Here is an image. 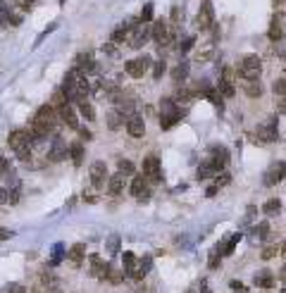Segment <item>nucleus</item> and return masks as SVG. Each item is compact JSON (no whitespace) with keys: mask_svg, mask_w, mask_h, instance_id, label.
<instances>
[{"mask_svg":"<svg viewBox=\"0 0 286 293\" xmlns=\"http://www.w3.org/2000/svg\"><path fill=\"white\" fill-rule=\"evenodd\" d=\"M277 253H279V248H277V246H267V248L262 250V260H270V258H274Z\"/></svg>","mask_w":286,"mask_h":293,"instance_id":"42","label":"nucleus"},{"mask_svg":"<svg viewBox=\"0 0 286 293\" xmlns=\"http://www.w3.org/2000/svg\"><path fill=\"white\" fill-rule=\"evenodd\" d=\"M277 112H279V115H284V112H286V95H284V98H282V103H279V108H277Z\"/></svg>","mask_w":286,"mask_h":293,"instance_id":"51","label":"nucleus"},{"mask_svg":"<svg viewBox=\"0 0 286 293\" xmlns=\"http://www.w3.org/2000/svg\"><path fill=\"white\" fill-rule=\"evenodd\" d=\"M119 246H122V238H119V236H110L108 243H105V248H108L110 255H117V253H119Z\"/></svg>","mask_w":286,"mask_h":293,"instance_id":"31","label":"nucleus"},{"mask_svg":"<svg viewBox=\"0 0 286 293\" xmlns=\"http://www.w3.org/2000/svg\"><path fill=\"white\" fill-rule=\"evenodd\" d=\"M7 143H10V148L17 153L19 160H24V162L31 160V139H29V131H22V129L12 131L10 139H7Z\"/></svg>","mask_w":286,"mask_h":293,"instance_id":"2","label":"nucleus"},{"mask_svg":"<svg viewBox=\"0 0 286 293\" xmlns=\"http://www.w3.org/2000/svg\"><path fill=\"white\" fill-rule=\"evenodd\" d=\"M286 179V162H272L270 170L265 172V186H274Z\"/></svg>","mask_w":286,"mask_h":293,"instance_id":"9","label":"nucleus"},{"mask_svg":"<svg viewBox=\"0 0 286 293\" xmlns=\"http://www.w3.org/2000/svg\"><path fill=\"white\" fill-rule=\"evenodd\" d=\"M62 255H64V246H62V243H55V246H53V260H50V264H53V267L60 264Z\"/></svg>","mask_w":286,"mask_h":293,"instance_id":"32","label":"nucleus"},{"mask_svg":"<svg viewBox=\"0 0 286 293\" xmlns=\"http://www.w3.org/2000/svg\"><path fill=\"white\" fill-rule=\"evenodd\" d=\"M0 293H27L24 291V286H19V284H7V286H2Z\"/></svg>","mask_w":286,"mask_h":293,"instance_id":"40","label":"nucleus"},{"mask_svg":"<svg viewBox=\"0 0 286 293\" xmlns=\"http://www.w3.org/2000/svg\"><path fill=\"white\" fill-rule=\"evenodd\" d=\"M0 174H10V160L0 157Z\"/></svg>","mask_w":286,"mask_h":293,"instance_id":"45","label":"nucleus"},{"mask_svg":"<svg viewBox=\"0 0 286 293\" xmlns=\"http://www.w3.org/2000/svg\"><path fill=\"white\" fill-rule=\"evenodd\" d=\"M279 293H286V289H282V291H279Z\"/></svg>","mask_w":286,"mask_h":293,"instance_id":"56","label":"nucleus"},{"mask_svg":"<svg viewBox=\"0 0 286 293\" xmlns=\"http://www.w3.org/2000/svg\"><path fill=\"white\" fill-rule=\"evenodd\" d=\"M215 181H217V184H215L217 188H220V186H227V184H231V174H220Z\"/></svg>","mask_w":286,"mask_h":293,"instance_id":"44","label":"nucleus"},{"mask_svg":"<svg viewBox=\"0 0 286 293\" xmlns=\"http://www.w3.org/2000/svg\"><path fill=\"white\" fill-rule=\"evenodd\" d=\"M31 5H33V0H22V7H24V10H29Z\"/></svg>","mask_w":286,"mask_h":293,"instance_id":"54","label":"nucleus"},{"mask_svg":"<svg viewBox=\"0 0 286 293\" xmlns=\"http://www.w3.org/2000/svg\"><path fill=\"white\" fill-rule=\"evenodd\" d=\"M79 112H81V115H84L86 119H88V122H91V119L95 117V112H93V108H91V103H79Z\"/></svg>","mask_w":286,"mask_h":293,"instance_id":"36","label":"nucleus"},{"mask_svg":"<svg viewBox=\"0 0 286 293\" xmlns=\"http://www.w3.org/2000/svg\"><path fill=\"white\" fill-rule=\"evenodd\" d=\"M186 77H189V62H179L174 67V72H172V81L174 84H184Z\"/></svg>","mask_w":286,"mask_h":293,"instance_id":"21","label":"nucleus"},{"mask_svg":"<svg viewBox=\"0 0 286 293\" xmlns=\"http://www.w3.org/2000/svg\"><path fill=\"white\" fill-rule=\"evenodd\" d=\"M153 19V2H148V5H143V10H141V22H150Z\"/></svg>","mask_w":286,"mask_h":293,"instance_id":"38","label":"nucleus"},{"mask_svg":"<svg viewBox=\"0 0 286 293\" xmlns=\"http://www.w3.org/2000/svg\"><path fill=\"white\" fill-rule=\"evenodd\" d=\"M255 286H260V289H272L274 286V277L267 272V269H262V272H257L255 274Z\"/></svg>","mask_w":286,"mask_h":293,"instance_id":"22","label":"nucleus"},{"mask_svg":"<svg viewBox=\"0 0 286 293\" xmlns=\"http://www.w3.org/2000/svg\"><path fill=\"white\" fill-rule=\"evenodd\" d=\"M153 269V258L150 255H143L141 260H139V279H141L143 274H148Z\"/></svg>","mask_w":286,"mask_h":293,"instance_id":"30","label":"nucleus"},{"mask_svg":"<svg viewBox=\"0 0 286 293\" xmlns=\"http://www.w3.org/2000/svg\"><path fill=\"white\" fill-rule=\"evenodd\" d=\"M117 170H119V174H134V165L129 160H119L117 162Z\"/></svg>","mask_w":286,"mask_h":293,"instance_id":"35","label":"nucleus"},{"mask_svg":"<svg viewBox=\"0 0 286 293\" xmlns=\"http://www.w3.org/2000/svg\"><path fill=\"white\" fill-rule=\"evenodd\" d=\"M103 50H105V53H108V55H114V53H117V50H114L112 46H103Z\"/></svg>","mask_w":286,"mask_h":293,"instance_id":"52","label":"nucleus"},{"mask_svg":"<svg viewBox=\"0 0 286 293\" xmlns=\"http://www.w3.org/2000/svg\"><path fill=\"white\" fill-rule=\"evenodd\" d=\"M255 136L260 143H274L277 139H279V129H277V119L270 117L265 119L260 126L255 129Z\"/></svg>","mask_w":286,"mask_h":293,"instance_id":"5","label":"nucleus"},{"mask_svg":"<svg viewBox=\"0 0 286 293\" xmlns=\"http://www.w3.org/2000/svg\"><path fill=\"white\" fill-rule=\"evenodd\" d=\"M122 122H124V115H122L119 110H112V112H108V126H110L112 131L122 126Z\"/></svg>","mask_w":286,"mask_h":293,"instance_id":"29","label":"nucleus"},{"mask_svg":"<svg viewBox=\"0 0 286 293\" xmlns=\"http://www.w3.org/2000/svg\"><path fill=\"white\" fill-rule=\"evenodd\" d=\"M238 241H241V234H231V236H229V241L224 243V246H217V253H220V255H231Z\"/></svg>","mask_w":286,"mask_h":293,"instance_id":"23","label":"nucleus"},{"mask_svg":"<svg viewBox=\"0 0 286 293\" xmlns=\"http://www.w3.org/2000/svg\"><path fill=\"white\" fill-rule=\"evenodd\" d=\"M193 43H196V38H193V36L184 38V41H181V46H179V48H181V53H189V50L193 48Z\"/></svg>","mask_w":286,"mask_h":293,"instance_id":"41","label":"nucleus"},{"mask_svg":"<svg viewBox=\"0 0 286 293\" xmlns=\"http://www.w3.org/2000/svg\"><path fill=\"white\" fill-rule=\"evenodd\" d=\"M282 253H284V258H286V243H284V246H282Z\"/></svg>","mask_w":286,"mask_h":293,"instance_id":"55","label":"nucleus"},{"mask_svg":"<svg viewBox=\"0 0 286 293\" xmlns=\"http://www.w3.org/2000/svg\"><path fill=\"white\" fill-rule=\"evenodd\" d=\"M272 91H274V95H286V79H277L274 84H272Z\"/></svg>","mask_w":286,"mask_h":293,"instance_id":"37","label":"nucleus"},{"mask_svg":"<svg viewBox=\"0 0 286 293\" xmlns=\"http://www.w3.org/2000/svg\"><path fill=\"white\" fill-rule=\"evenodd\" d=\"M267 231H270V227H267L265 222H262L260 227H255V234L260 236V238H267Z\"/></svg>","mask_w":286,"mask_h":293,"instance_id":"46","label":"nucleus"},{"mask_svg":"<svg viewBox=\"0 0 286 293\" xmlns=\"http://www.w3.org/2000/svg\"><path fill=\"white\" fill-rule=\"evenodd\" d=\"M79 136H81L84 141H91V139H93V134H91L88 129H79Z\"/></svg>","mask_w":286,"mask_h":293,"instance_id":"48","label":"nucleus"},{"mask_svg":"<svg viewBox=\"0 0 286 293\" xmlns=\"http://www.w3.org/2000/svg\"><path fill=\"white\" fill-rule=\"evenodd\" d=\"M217 91H220L224 98H231V95H234V84H229V81H222V79H220V84H217Z\"/></svg>","mask_w":286,"mask_h":293,"instance_id":"33","label":"nucleus"},{"mask_svg":"<svg viewBox=\"0 0 286 293\" xmlns=\"http://www.w3.org/2000/svg\"><path fill=\"white\" fill-rule=\"evenodd\" d=\"M243 91H246L248 98H260L262 95V84L260 81H246L243 84Z\"/></svg>","mask_w":286,"mask_h":293,"instance_id":"25","label":"nucleus"},{"mask_svg":"<svg viewBox=\"0 0 286 293\" xmlns=\"http://www.w3.org/2000/svg\"><path fill=\"white\" fill-rule=\"evenodd\" d=\"M282 33H284V31H282V24H279V19L274 17V19L270 22V31H267V36H270V41H279V38H282Z\"/></svg>","mask_w":286,"mask_h":293,"instance_id":"27","label":"nucleus"},{"mask_svg":"<svg viewBox=\"0 0 286 293\" xmlns=\"http://www.w3.org/2000/svg\"><path fill=\"white\" fill-rule=\"evenodd\" d=\"M67 255H69V262L72 264H81V260L86 258V243H74Z\"/></svg>","mask_w":286,"mask_h":293,"instance_id":"20","label":"nucleus"},{"mask_svg":"<svg viewBox=\"0 0 286 293\" xmlns=\"http://www.w3.org/2000/svg\"><path fill=\"white\" fill-rule=\"evenodd\" d=\"M127 131H129L134 139H141L143 134H145V122H143V117L134 115V117L127 119Z\"/></svg>","mask_w":286,"mask_h":293,"instance_id":"16","label":"nucleus"},{"mask_svg":"<svg viewBox=\"0 0 286 293\" xmlns=\"http://www.w3.org/2000/svg\"><path fill=\"white\" fill-rule=\"evenodd\" d=\"M153 36V27H148L145 22H139L136 27H131L129 29V36H127V43H129V48H143L145 46V41Z\"/></svg>","mask_w":286,"mask_h":293,"instance_id":"4","label":"nucleus"},{"mask_svg":"<svg viewBox=\"0 0 286 293\" xmlns=\"http://www.w3.org/2000/svg\"><path fill=\"white\" fill-rule=\"evenodd\" d=\"M165 72H167V62H165V60H160V62L153 64V77H155V79H162Z\"/></svg>","mask_w":286,"mask_h":293,"instance_id":"34","label":"nucleus"},{"mask_svg":"<svg viewBox=\"0 0 286 293\" xmlns=\"http://www.w3.org/2000/svg\"><path fill=\"white\" fill-rule=\"evenodd\" d=\"M150 64H153V60L148 58V55H141V58L131 60V62H127L124 64V69H127V74L129 77H134V79H141L143 74L150 69Z\"/></svg>","mask_w":286,"mask_h":293,"instance_id":"7","label":"nucleus"},{"mask_svg":"<svg viewBox=\"0 0 286 293\" xmlns=\"http://www.w3.org/2000/svg\"><path fill=\"white\" fill-rule=\"evenodd\" d=\"M186 293H193V291H186Z\"/></svg>","mask_w":286,"mask_h":293,"instance_id":"57","label":"nucleus"},{"mask_svg":"<svg viewBox=\"0 0 286 293\" xmlns=\"http://www.w3.org/2000/svg\"><path fill=\"white\" fill-rule=\"evenodd\" d=\"M143 176L150 179V181H160L162 179V172H160V160L155 155H148L143 160Z\"/></svg>","mask_w":286,"mask_h":293,"instance_id":"11","label":"nucleus"},{"mask_svg":"<svg viewBox=\"0 0 286 293\" xmlns=\"http://www.w3.org/2000/svg\"><path fill=\"white\" fill-rule=\"evenodd\" d=\"M55 122H57V110L53 105H43V108L36 110L33 122H31V129L38 131V134H43V136H48L55 129Z\"/></svg>","mask_w":286,"mask_h":293,"instance_id":"1","label":"nucleus"},{"mask_svg":"<svg viewBox=\"0 0 286 293\" xmlns=\"http://www.w3.org/2000/svg\"><path fill=\"white\" fill-rule=\"evenodd\" d=\"M48 157H50L53 162H60V160L67 157V146H64L62 139H55V141H53V146H50V150H48Z\"/></svg>","mask_w":286,"mask_h":293,"instance_id":"17","label":"nucleus"},{"mask_svg":"<svg viewBox=\"0 0 286 293\" xmlns=\"http://www.w3.org/2000/svg\"><path fill=\"white\" fill-rule=\"evenodd\" d=\"M210 162H212L215 172H220V170L229 162V150L224 146H212L210 148Z\"/></svg>","mask_w":286,"mask_h":293,"instance_id":"13","label":"nucleus"},{"mask_svg":"<svg viewBox=\"0 0 286 293\" xmlns=\"http://www.w3.org/2000/svg\"><path fill=\"white\" fill-rule=\"evenodd\" d=\"M88 264H91V274L95 279H110V264L105 262L100 255H88Z\"/></svg>","mask_w":286,"mask_h":293,"instance_id":"8","label":"nucleus"},{"mask_svg":"<svg viewBox=\"0 0 286 293\" xmlns=\"http://www.w3.org/2000/svg\"><path fill=\"white\" fill-rule=\"evenodd\" d=\"M7 200H10V193L5 188H0V203H7Z\"/></svg>","mask_w":286,"mask_h":293,"instance_id":"50","label":"nucleus"},{"mask_svg":"<svg viewBox=\"0 0 286 293\" xmlns=\"http://www.w3.org/2000/svg\"><path fill=\"white\" fill-rule=\"evenodd\" d=\"M212 174H217V172H215V167H212V162H210V160H205V162L198 167V172H196L198 181H205L207 176H212Z\"/></svg>","mask_w":286,"mask_h":293,"instance_id":"26","label":"nucleus"},{"mask_svg":"<svg viewBox=\"0 0 286 293\" xmlns=\"http://www.w3.org/2000/svg\"><path fill=\"white\" fill-rule=\"evenodd\" d=\"M122 260H124V274L139 279V260H136V255L134 253H124Z\"/></svg>","mask_w":286,"mask_h":293,"instance_id":"18","label":"nucleus"},{"mask_svg":"<svg viewBox=\"0 0 286 293\" xmlns=\"http://www.w3.org/2000/svg\"><path fill=\"white\" fill-rule=\"evenodd\" d=\"M69 155H72V162L79 167V165L84 162V146H81V143H74V146L69 148Z\"/></svg>","mask_w":286,"mask_h":293,"instance_id":"28","label":"nucleus"},{"mask_svg":"<svg viewBox=\"0 0 286 293\" xmlns=\"http://www.w3.org/2000/svg\"><path fill=\"white\" fill-rule=\"evenodd\" d=\"M15 231L12 229H0V241H7V238H12Z\"/></svg>","mask_w":286,"mask_h":293,"instance_id":"47","label":"nucleus"},{"mask_svg":"<svg viewBox=\"0 0 286 293\" xmlns=\"http://www.w3.org/2000/svg\"><path fill=\"white\" fill-rule=\"evenodd\" d=\"M110 176H108V167H105V162H93L91 165V181H93V186L95 188H100V186H105V181H108Z\"/></svg>","mask_w":286,"mask_h":293,"instance_id":"14","label":"nucleus"},{"mask_svg":"<svg viewBox=\"0 0 286 293\" xmlns=\"http://www.w3.org/2000/svg\"><path fill=\"white\" fill-rule=\"evenodd\" d=\"M210 267H212V269L217 267V248H215V250L210 253Z\"/></svg>","mask_w":286,"mask_h":293,"instance_id":"49","label":"nucleus"},{"mask_svg":"<svg viewBox=\"0 0 286 293\" xmlns=\"http://www.w3.org/2000/svg\"><path fill=\"white\" fill-rule=\"evenodd\" d=\"M229 289H231V291H238V293H248L246 284H241V281H236V279H234V281H229Z\"/></svg>","mask_w":286,"mask_h":293,"instance_id":"43","label":"nucleus"},{"mask_svg":"<svg viewBox=\"0 0 286 293\" xmlns=\"http://www.w3.org/2000/svg\"><path fill=\"white\" fill-rule=\"evenodd\" d=\"M57 117L62 119L69 129H77L79 131V119H77V115H74V108L69 105V103H64L62 108H57Z\"/></svg>","mask_w":286,"mask_h":293,"instance_id":"15","label":"nucleus"},{"mask_svg":"<svg viewBox=\"0 0 286 293\" xmlns=\"http://www.w3.org/2000/svg\"><path fill=\"white\" fill-rule=\"evenodd\" d=\"M262 212H265L267 217H274V215H279V212H282V203H279L277 198H270V200L262 205Z\"/></svg>","mask_w":286,"mask_h":293,"instance_id":"24","label":"nucleus"},{"mask_svg":"<svg viewBox=\"0 0 286 293\" xmlns=\"http://www.w3.org/2000/svg\"><path fill=\"white\" fill-rule=\"evenodd\" d=\"M236 72L246 79V81H257L260 79V72H262V60L257 55H246V58L238 62Z\"/></svg>","mask_w":286,"mask_h":293,"instance_id":"3","label":"nucleus"},{"mask_svg":"<svg viewBox=\"0 0 286 293\" xmlns=\"http://www.w3.org/2000/svg\"><path fill=\"white\" fill-rule=\"evenodd\" d=\"M122 191H124V174L117 172L114 176L108 179V193H110V196H119Z\"/></svg>","mask_w":286,"mask_h":293,"instance_id":"19","label":"nucleus"},{"mask_svg":"<svg viewBox=\"0 0 286 293\" xmlns=\"http://www.w3.org/2000/svg\"><path fill=\"white\" fill-rule=\"evenodd\" d=\"M215 193H217V186H210V188H207V198H212Z\"/></svg>","mask_w":286,"mask_h":293,"instance_id":"53","label":"nucleus"},{"mask_svg":"<svg viewBox=\"0 0 286 293\" xmlns=\"http://www.w3.org/2000/svg\"><path fill=\"white\" fill-rule=\"evenodd\" d=\"M212 22H215V10H212V2H210V0H205V2H203V7H200V12H198L200 31H207L210 27H212Z\"/></svg>","mask_w":286,"mask_h":293,"instance_id":"12","label":"nucleus"},{"mask_svg":"<svg viewBox=\"0 0 286 293\" xmlns=\"http://www.w3.org/2000/svg\"><path fill=\"white\" fill-rule=\"evenodd\" d=\"M153 41L162 48V46H172L174 43V33H172V27L165 22V19H158L153 24Z\"/></svg>","mask_w":286,"mask_h":293,"instance_id":"6","label":"nucleus"},{"mask_svg":"<svg viewBox=\"0 0 286 293\" xmlns=\"http://www.w3.org/2000/svg\"><path fill=\"white\" fill-rule=\"evenodd\" d=\"M131 193H134V198L139 200V203H148L150 200V188H148V179L145 176H136L134 181H131Z\"/></svg>","mask_w":286,"mask_h":293,"instance_id":"10","label":"nucleus"},{"mask_svg":"<svg viewBox=\"0 0 286 293\" xmlns=\"http://www.w3.org/2000/svg\"><path fill=\"white\" fill-rule=\"evenodd\" d=\"M181 19H184V10H181V5H174V7H172V22L179 24Z\"/></svg>","mask_w":286,"mask_h":293,"instance_id":"39","label":"nucleus"}]
</instances>
